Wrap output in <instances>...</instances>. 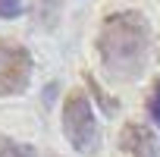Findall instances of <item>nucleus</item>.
Segmentation results:
<instances>
[{"instance_id":"nucleus-1","label":"nucleus","mask_w":160,"mask_h":157,"mask_svg":"<svg viewBox=\"0 0 160 157\" xmlns=\"http://www.w3.org/2000/svg\"><path fill=\"white\" fill-rule=\"evenodd\" d=\"M151 50V25L138 10L110 13L98 32V57L101 66L116 82H132L148 66Z\"/></svg>"},{"instance_id":"nucleus-2","label":"nucleus","mask_w":160,"mask_h":157,"mask_svg":"<svg viewBox=\"0 0 160 157\" xmlns=\"http://www.w3.org/2000/svg\"><path fill=\"white\" fill-rule=\"evenodd\" d=\"M63 135L78 154L101 151V123L94 116L91 98L78 88H72L63 101Z\"/></svg>"},{"instance_id":"nucleus-3","label":"nucleus","mask_w":160,"mask_h":157,"mask_svg":"<svg viewBox=\"0 0 160 157\" xmlns=\"http://www.w3.org/2000/svg\"><path fill=\"white\" fill-rule=\"evenodd\" d=\"M32 82V53L13 41L0 38V98H16Z\"/></svg>"},{"instance_id":"nucleus-4","label":"nucleus","mask_w":160,"mask_h":157,"mask_svg":"<svg viewBox=\"0 0 160 157\" xmlns=\"http://www.w3.org/2000/svg\"><path fill=\"white\" fill-rule=\"evenodd\" d=\"M119 151L122 157H160V141L148 123H126L119 132Z\"/></svg>"},{"instance_id":"nucleus-5","label":"nucleus","mask_w":160,"mask_h":157,"mask_svg":"<svg viewBox=\"0 0 160 157\" xmlns=\"http://www.w3.org/2000/svg\"><path fill=\"white\" fill-rule=\"evenodd\" d=\"M0 157H38L32 144L13 141V138H0Z\"/></svg>"},{"instance_id":"nucleus-6","label":"nucleus","mask_w":160,"mask_h":157,"mask_svg":"<svg viewBox=\"0 0 160 157\" xmlns=\"http://www.w3.org/2000/svg\"><path fill=\"white\" fill-rule=\"evenodd\" d=\"M148 116L160 129V78H157V82L151 85V91H148Z\"/></svg>"},{"instance_id":"nucleus-7","label":"nucleus","mask_w":160,"mask_h":157,"mask_svg":"<svg viewBox=\"0 0 160 157\" xmlns=\"http://www.w3.org/2000/svg\"><path fill=\"white\" fill-rule=\"evenodd\" d=\"M22 13V0H0V19H16Z\"/></svg>"}]
</instances>
